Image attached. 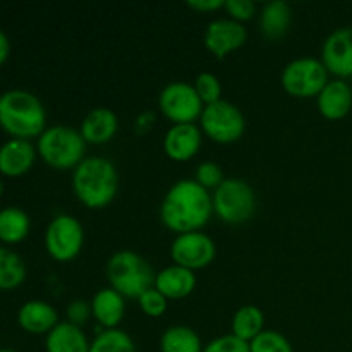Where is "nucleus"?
<instances>
[{
	"label": "nucleus",
	"mask_w": 352,
	"mask_h": 352,
	"mask_svg": "<svg viewBox=\"0 0 352 352\" xmlns=\"http://www.w3.org/2000/svg\"><path fill=\"white\" fill-rule=\"evenodd\" d=\"M213 198L192 179L175 182L165 195L160 206V219L170 230L179 234L195 232L210 220Z\"/></svg>",
	"instance_id": "nucleus-1"
},
{
	"label": "nucleus",
	"mask_w": 352,
	"mask_h": 352,
	"mask_svg": "<svg viewBox=\"0 0 352 352\" xmlns=\"http://www.w3.org/2000/svg\"><path fill=\"white\" fill-rule=\"evenodd\" d=\"M72 189L88 208H103L116 198L119 189L116 165L103 157L85 158L74 168Z\"/></svg>",
	"instance_id": "nucleus-2"
},
{
	"label": "nucleus",
	"mask_w": 352,
	"mask_h": 352,
	"mask_svg": "<svg viewBox=\"0 0 352 352\" xmlns=\"http://www.w3.org/2000/svg\"><path fill=\"white\" fill-rule=\"evenodd\" d=\"M0 124L19 140L40 138L47 124L43 103L26 89H9L0 96Z\"/></svg>",
	"instance_id": "nucleus-3"
},
{
	"label": "nucleus",
	"mask_w": 352,
	"mask_h": 352,
	"mask_svg": "<svg viewBox=\"0 0 352 352\" xmlns=\"http://www.w3.org/2000/svg\"><path fill=\"white\" fill-rule=\"evenodd\" d=\"M107 278L124 298H138L155 287L153 267L134 251H117L107 263Z\"/></svg>",
	"instance_id": "nucleus-4"
},
{
	"label": "nucleus",
	"mask_w": 352,
	"mask_h": 352,
	"mask_svg": "<svg viewBox=\"0 0 352 352\" xmlns=\"http://www.w3.org/2000/svg\"><path fill=\"white\" fill-rule=\"evenodd\" d=\"M38 153L50 167L58 170L76 168L85 160L86 141L81 131L57 124L47 127L38 138Z\"/></svg>",
	"instance_id": "nucleus-5"
},
{
	"label": "nucleus",
	"mask_w": 352,
	"mask_h": 352,
	"mask_svg": "<svg viewBox=\"0 0 352 352\" xmlns=\"http://www.w3.org/2000/svg\"><path fill=\"white\" fill-rule=\"evenodd\" d=\"M256 196L246 181L229 177L213 192V212L226 223L239 226L253 217Z\"/></svg>",
	"instance_id": "nucleus-6"
},
{
	"label": "nucleus",
	"mask_w": 352,
	"mask_h": 352,
	"mask_svg": "<svg viewBox=\"0 0 352 352\" xmlns=\"http://www.w3.org/2000/svg\"><path fill=\"white\" fill-rule=\"evenodd\" d=\"M329 82V69L315 57H299L289 62L282 71V86L292 96L308 98L320 95Z\"/></svg>",
	"instance_id": "nucleus-7"
},
{
	"label": "nucleus",
	"mask_w": 352,
	"mask_h": 352,
	"mask_svg": "<svg viewBox=\"0 0 352 352\" xmlns=\"http://www.w3.org/2000/svg\"><path fill=\"white\" fill-rule=\"evenodd\" d=\"M199 119L206 136L217 143H234L243 136L246 129L243 112L227 100L206 105Z\"/></svg>",
	"instance_id": "nucleus-8"
},
{
	"label": "nucleus",
	"mask_w": 352,
	"mask_h": 352,
	"mask_svg": "<svg viewBox=\"0 0 352 352\" xmlns=\"http://www.w3.org/2000/svg\"><path fill=\"white\" fill-rule=\"evenodd\" d=\"M205 103L199 98L195 85L186 81H172L165 86L158 96V107L162 113L174 120L175 124L192 122L196 117H201Z\"/></svg>",
	"instance_id": "nucleus-9"
},
{
	"label": "nucleus",
	"mask_w": 352,
	"mask_h": 352,
	"mask_svg": "<svg viewBox=\"0 0 352 352\" xmlns=\"http://www.w3.org/2000/svg\"><path fill=\"white\" fill-rule=\"evenodd\" d=\"M85 241V230L78 219L71 215H57L47 227L45 246L57 261H69L79 254Z\"/></svg>",
	"instance_id": "nucleus-10"
},
{
	"label": "nucleus",
	"mask_w": 352,
	"mask_h": 352,
	"mask_svg": "<svg viewBox=\"0 0 352 352\" xmlns=\"http://www.w3.org/2000/svg\"><path fill=\"white\" fill-rule=\"evenodd\" d=\"M170 256L175 265L196 270L210 265L215 258V243L206 234L195 232L179 234L170 246Z\"/></svg>",
	"instance_id": "nucleus-11"
},
{
	"label": "nucleus",
	"mask_w": 352,
	"mask_h": 352,
	"mask_svg": "<svg viewBox=\"0 0 352 352\" xmlns=\"http://www.w3.org/2000/svg\"><path fill=\"white\" fill-rule=\"evenodd\" d=\"M248 40V30L236 19H219L212 21L205 31V47L215 55L217 58H223L229 52L243 47Z\"/></svg>",
	"instance_id": "nucleus-12"
},
{
	"label": "nucleus",
	"mask_w": 352,
	"mask_h": 352,
	"mask_svg": "<svg viewBox=\"0 0 352 352\" xmlns=\"http://www.w3.org/2000/svg\"><path fill=\"white\" fill-rule=\"evenodd\" d=\"M322 62L332 74L340 78L352 76V28H339L327 36Z\"/></svg>",
	"instance_id": "nucleus-13"
},
{
	"label": "nucleus",
	"mask_w": 352,
	"mask_h": 352,
	"mask_svg": "<svg viewBox=\"0 0 352 352\" xmlns=\"http://www.w3.org/2000/svg\"><path fill=\"white\" fill-rule=\"evenodd\" d=\"M199 146H201V131L192 122L174 124L164 138V150L172 160H189L198 153Z\"/></svg>",
	"instance_id": "nucleus-14"
},
{
	"label": "nucleus",
	"mask_w": 352,
	"mask_h": 352,
	"mask_svg": "<svg viewBox=\"0 0 352 352\" xmlns=\"http://www.w3.org/2000/svg\"><path fill=\"white\" fill-rule=\"evenodd\" d=\"M17 322L23 330L30 333H50L58 325V313L50 302L45 301H28L24 302L17 313Z\"/></svg>",
	"instance_id": "nucleus-15"
},
{
	"label": "nucleus",
	"mask_w": 352,
	"mask_h": 352,
	"mask_svg": "<svg viewBox=\"0 0 352 352\" xmlns=\"http://www.w3.org/2000/svg\"><path fill=\"white\" fill-rule=\"evenodd\" d=\"M352 107V89L342 79H333L325 85L318 95V109L330 120L342 119Z\"/></svg>",
	"instance_id": "nucleus-16"
},
{
	"label": "nucleus",
	"mask_w": 352,
	"mask_h": 352,
	"mask_svg": "<svg viewBox=\"0 0 352 352\" xmlns=\"http://www.w3.org/2000/svg\"><path fill=\"white\" fill-rule=\"evenodd\" d=\"M196 285V277L192 270L181 267V265H172L164 268L157 274L155 278V289L162 292L167 299H182L192 292Z\"/></svg>",
	"instance_id": "nucleus-17"
},
{
	"label": "nucleus",
	"mask_w": 352,
	"mask_h": 352,
	"mask_svg": "<svg viewBox=\"0 0 352 352\" xmlns=\"http://www.w3.org/2000/svg\"><path fill=\"white\" fill-rule=\"evenodd\" d=\"M34 155L36 151L28 140H9L0 150V170L12 177L24 174L33 165Z\"/></svg>",
	"instance_id": "nucleus-18"
},
{
	"label": "nucleus",
	"mask_w": 352,
	"mask_h": 352,
	"mask_svg": "<svg viewBox=\"0 0 352 352\" xmlns=\"http://www.w3.org/2000/svg\"><path fill=\"white\" fill-rule=\"evenodd\" d=\"M119 120L117 116L107 107H98L93 109L81 122V134L85 141L95 144L107 143L117 133Z\"/></svg>",
	"instance_id": "nucleus-19"
},
{
	"label": "nucleus",
	"mask_w": 352,
	"mask_h": 352,
	"mask_svg": "<svg viewBox=\"0 0 352 352\" xmlns=\"http://www.w3.org/2000/svg\"><path fill=\"white\" fill-rule=\"evenodd\" d=\"M93 316L100 322V325L107 329H117L120 320L126 313V302L124 296L116 289H100L91 299Z\"/></svg>",
	"instance_id": "nucleus-20"
},
{
	"label": "nucleus",
	"mask_w": 352,
	"mask_h": 352,
	"mask_svg": "<svg viewBox=\"0 0 352 352\" xmlns=\"http://www.w3.org/2000/svg\"><path fill=\"white\" fill-rule=\"evenodd\" d=\"M89 346L82 330L71 322L58 323L45 340L47 352H89Z\"/></svg>",
	"instance_id": "nucleus-21"
},
{
	"label": "nucleus",
	"mask_w": 352,
	"mask_h": 352,
	"mask_svg": "<svg viewBox=\"0 0 352 352\" xmlns=\"http://www.w3.org/2000/svg\"><path fill=\"white\" fill-rule=\"evenodd\" d=\"M291 7L282 0H272L265 3L260 14V30L270 40H280L291 26Z\"/></svg>",
	"instance_id": "nucleus-22"
},
{
	"label": "nucleus",
	"mask_w": 352,
	"mask_h": 352,
	"mask_svg": "<svg viewBox=\"0 0 352 352\" xmlns=\"http://www.w3.org/2000/svg\"><path fill=\"white\" fill-rule=\"evenodd\" d=\"M162 352H203L199 336L186 325H174L160 339Z\"/></svg>",
	"instance_id": "nucleus-23"
},
{
	"label": "nucleus",
	"mask_w": 352,
	"mask_h": 352,
	"mask_svg": "<svg viewBox=\"0 0 352 352\" xmlns=\"http://www.w3.org/2000/svg\"><path fill=\"white\" fill-rule=\"evenodd\" d=\"M30 217L17 206H7L0 212V239L3 243H19L30 234Z\"/></svg>",
	"instance_id": "nucleus-24"
},
{
	"label": "nucleus",
	"mask_w": 352,
	"mask_h": 352,
	"mask_svg": "<svg viewBox=\"0 0 352 352\" xmlns=\"http://www.w3.org/2000/svg\"><path fill=\"white\" fill-rule=\"evenodd\" d=\"M263 311L258 306H243L232 318V333L239 339L251 342L263 332Z\"/></svg>",
	"instance_id": "nucleus-25"
},
{
	"label": "nucleus",
	"mask_w": 352,
	"mask_h": 352,
	"mask_svg": "<svg viewBox=\"0 0 352 352\" xmlns=\"http://www.w3.org/2000/svg\"><path fill=\"white\" fill-rule=\"evenodd\" d=\"M26 265L19 254L2 248L0 250V289L10 291L19 287L26 278Z\"/></svg>",
	"instance_id": "nucleus-26"
},
{
	"label": "nucleus",
	"mask_w": 352,
	"mask_h": 352,
	"mask_svg": "<svg viewBox=\"0 0 352 352\" xmlns=\"http://www.w3.org/2000/svg\"><path fill=\"white\" fill-rule=\"evenodd\" d=\"M89 352H136V346L124 330L107 329L95 337Z\"/></svg>",
	"instance_id": "nucleus-27"
},
{
	"label": "nucleus",
	"mask_w": 352,
	"mask_h": 352,
	"mask_svg": "<svg viewBox=\"0 0 352 352\" xmlns=\"http://www.w3.org/2000/svg\"><path fill=\"white\" fill-rule=\"evenodd\" d=\"M251 352H292V346L282 333L275 330H263L250 342Z\"/></svg>",
	"instance_id": "nucleus-28"
},
{
	"label": "nucleus",
	"mask_w": 352,
	"mask_h": 352,
	"mask_svg": "<svg viewBox=\"0 0 352 352\" xmlns=\"http://www.w3.org/2000/svg\"><path fill=\"white\" fill-rule=\"evenodd\" d=\"M195 88L198 91L199 98L206 105H212V103L220 102V95H222V85H220L219 78L212 72H201L198 74L195 81Z\"/></svg>",
	"instance_id": "nucleus-29"
},
{
	"label": "nucleus",
	"mask_w": 352,
	"mask_h": 352,
	"mask_svg": "<svg viewBox=\"0 0 352 352\" xmlns=\"http://www.w3.org/2000/svg\"><path fill=\"white\" fill-rule=\"evenodd\" d=\"M195 181L198 182V184H201L205 189H217L226 179H223L222 168L219 167V164H215V162H203V164H199L198 168H196Z\"/></svg>",
	"instance_id": "nucleus-30"
},
{
	"label": "nucleus",
	"mask_w": 352,
	"mask_h": 352,
	"mask_svg": "<svg viewBox=\"0 0 352 352\" xmlns=\"http://www.w3.org/2000/svg\"><path fill=\"white\" fill-rule=\"evenodd\" d=\"M203 352H251V347L250 342L230 333V336H222L213 339L203 349Z\"/></svg>",
	"instance_id": "nucleus-31"
},
{
	"label": "nucleus",
	"mask_w": 352,
	"mask_h": 352,
	"mask_svg": "<svg viewBox=\"0 0 352 352\" xmlns=\"http://www.w3.org/2000/svg\"><path fill=\"white\" fill-rule=\"evenodd\" d=\"M138 301H140L141 309H143L148 316H153V318L162 316L165 313V309H167V298L155 287H151L150 291L144 292Z\"/></svg>",
	"instance_id": "nucleus-32"
},
{
	"label": "nucleus",
	"mask_w": 352,
	"mask_h": 352,
	"mask_svg": "<svg viewBox=\"0 0 352 352\" xmlns=\"http://www.w3.org/2000/svg\"><path fill=\"white\" fill-rule=\"evenodd\" d=\"M223 7L236 21L251 19L256 12V6H254L253 0H227Z\"/></svg>",
	"instance_id": "nucleus-33"
},
{
	"label": "nucleus",
	"mask_w": 352,
	"mask_h": 352,
	"mask_svg": "<svg viewBox=\"0 0 352 352\" xmlns=\"http://www.w3.org/2000/svg\"><path fill=\"white\" fill-rule=\"evenodd\" d=\"M89 313H93L91 306L86 301H81V299H76V301H72L71 305L67 306L69 322L74 323V325L78 327L89 318Z\"/></svg>",
	"instance_id": "nucleus-34"
},
{
	"label": "nucleus",
	"mask_w": 352,
	"mask_h": 352,
	"mask_svg": "<svg viewBox=\"0 0 352 352\" xmlns=\"http://www.w3.org/2000/svg\"><path fill=\"white\" fill-rule=\"evenodd\" d=\"M223 6H226L223 0H188V7H191L195 10H201V12L217 10Z\"/></svg>",
	"instance_id": "nucleus-35"
},
{
	"label": "nucleus",
	"mask_w": 352,
	"mask_h": 352,
	"mask_svg": "<svg viewBox=\"0 0 352 352\" xmlns=\"http://www.w3.org/2000/svg\"><path fill=\"white\" fill-rule=\"evenodd\" d=\"M153 113H150V112H146V113H141L140 117H138L136 119V131L138 133H141V127H144V131L146 129H150V126H151V122H153Z\"/></svg>",
	"instance_id": "nucleus-36"
},
{
	"label": "nucleus",
	"mask_w": 352,
	"mask_h": 352,
	"mask_svg": "<svg viewBox=\"0 0 352 352\" xmlns=\"http://www.w3.org/2000/svg\"><path fill=\"white\" fill-rule=\"evenodd\" d=\"M9 52H10V43H9V38H7V34L0 33V62H6L7 57H9Z\"/></svg>",
	"instance_id": "nucleus-37"
},
{
	"label": "nucleus",
	"mask_w": 352,
	"mask_h": 352,
	"mask_svg": "<svg viewBox=\"0 0 352 352\" xmlns=\"http://www.w3.org/2000/svg\"><path fill=\"white\" fill-rule=\"evenodd\" d=\"M2 352H16V351H10V349H3Z\"/></svg>",
	"instance_id": "nucleus-38"
}]
</instances>
